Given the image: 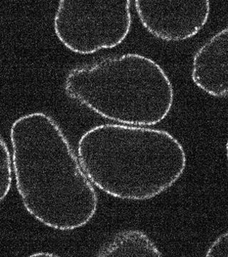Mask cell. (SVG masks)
<instances>
[{
  "instance_id": "1",
  "label": "cell",
  "mask_w": 228,
  "mask_h": 257,
  "mask_svg": "<svg viewBox=\"0 0 228 257\" xmlns=\"http://www.w3.org/2000/svg\"><path fill=\"white\" fill-rule=\"evenodd\" d=\"M17 190L25 210L62 231L86 226L97 211V193L58 123L35 111L19 116L10 131Z\"/></svg>"
},
{
  "instance_id": "2",
  "label": "cell",
  "mask_w": 228,
  "mask_h": 257,
  "mask_svg": "<svg viewBox=\"0 0 228 257\" xmlns=\"http://www.w3.org/2000/svg\"><path fill=\"white\" fill-rule=\"evenodd\" d=\"M77 157L93 185L123 200H149L166 192L186 168L182 144L168 132L104 124L79 139Z\"/></svg>"
},
{
  "instance_id": "3",
  "label": "cell",
  "mask_w": 228,
  "mask_h": 257,
  "mask_svg": "<svg viewBox=\"0 0 228 257\" xmlns=\"http://www.w3.org/2000/svg\"><path fill=\"white\" fill-rule=\"evenodd\" d=\"M64 91L101 117L131 126L159 124L174 101L173 84L164 69L137 53L106 57L72 69Z\"/></svg>"
},
{
  "instance_id": "4",
  "label": "cell",
  "mask_w": 228,
  "mask_h": 257,
  "mask_svg": "<svg viewBox=\"0 0 228 257\" xmlns=\"http://www.w3.org/2000/svg\"><path fill=\"white\" fill-rule=\"evenodd\" d=\"M130 0H60L53 27L59 41L81 55L119 46L131 31Z\"/></svg>"
},
{
  "instance_id": "5",
  "label": "cell",
  "mask_w": 228,
  "mask_h": 257,
  "mask_svg": "<svg viewBox=\"0 0 228 257\" xmlns=\"http://www.w3.org/2000/svg\"><path fill=\"white\" fill-rule=\"evenodd\" d=\"M134 6L143 28L167 42L195 37L210 14L209 0H136Z\"/></svg>"
},
{
  "instance_id": "6",
  "label": "cell",
  "mask_w": 228,
  "mask_h": 257,
  "mask_svg": "<svg viewBox=\"0 0 228 257\" xmlns=\"http://www.w3.org/2000/svg\"><path fill=\"white\" fill-rule=\"evenodd\" d=\"M228 29L217 32L197 50L192 64V82L214 97L228 94Z\"/></svg>"
},
{
  "instance_id": "7",
  "label": "cell",
  "mask_w": 228,
  "mask_h": 257,
  "mask_svg": "<svg viewBox=\"0 0 228 257\" xmlns=\"http://www.w3.org/2000/svg\"><path fill=\"white\" fill-rule=\"evenodd\" d=\"M99 256H162L158 246L143 231H121L98 253Z\"/></svg>"
},
{
  "instance_id": "8",
  "label": "cell",
  "mask_w": 228,
  "mask_h": 257,
  "mask_svg": "<svg viewBox=\"0 0 228 257\" xmlns=\"http://www.w3.org/2000/svg\"><path fill=\"white\" fill-rule=\"evenodd\" d=\"M13 163L8 144L0 136V203L4 201L13 184Z\"/></svg>"
},
{
  "instance_id": "9",
  "label": "cell",
  "mask_w": 228,
  "mask_h": 257,
  "mask_svg": "<svg viewBox=\"0 0 228 257\" xmlns=\"http://www.w3.org/2000/svg\"><path fill=\"white\" fill-rule=\"evenodd\" d=\"M206 256L227 257L228 256V234L227 232L219 235L210 245Z\"/></svg>"
}]
</instances>
